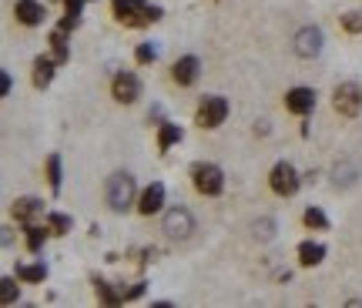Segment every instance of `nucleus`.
<instances>
[{
  "mask_svg": "<svg viewBox=\"0 0 362 308\" xmlns=\"http://www.w3.org/2000/svg\"><path fill=\"white\" fill-rule=\"evenodd\" d=\"M114 17L125 27H148L161 21V7L151 0H114Z\"/></svg>",
  "mask_w": 362,
  "mask_h": 308,
  "instance_id": "f257e3e1",
  "label": "nucleus"
},
{
  "mask_svg": "<svg viewBox=\"0 0 362 308\" xmlns=\"http://www.w3.org/2000/svg\"><path fill=\"white\" fill-rule=\"evenodd\" d=\"M107 205L111 211H128L134 205V178H131L128 171H118V175H111L107 178Z\"/></svg>",
  "mask_w": 362,
  "mask_h": 308,
  "instance_id": "f03ea898",
  "label": "nucleus"
},
{
  "mask_svg": "<svg viewBox=\"0 0 362 308\" xmlns=\"http://www.w3.org/2000/svg\"><path fill=\"white\" fill-rule=\"evenodd\" d=\"M191 184H195L198 195H218V191L225 188V175H222L218 164H211V161H198V164L191 168Z\"/></svg>",
  "mask_w": 362,
  "mask_h": 308,
  "instance_id": "7ed1b4c3",
  "label": "nucleus"
},
{
  "mask_svg": "<svg viewBox=\"0 0 362 308\" xmlns=\"http://www.w3.org/2000/svg\"><path fill=\"white\" fill-rule=\"evenodd\" d=\"M332 107H336L342 118H356L362 111V87L356 80H345V84H339L336 94H332Z\"/></svg>",
  "mask_w": 362,
  "mask_h": 308,
  "instance_id": "20e7f679",
  "label": "nucleus"
},
{
  "mask_svg": "<svg viewBox=\"0 0 362 308\" xmlns=\"http://www.w3.org/2000/svg\"><path fill=\"white\" fill-rule=\"evenodd\" d=\"M228 118V101L225 98H218V94H211V98H205V101L198 104V114H195V124L198 128H218L222 121Z\"/></svg>",
  "mask_w": 362,
  "mask_h": 308,
  "instance_id": "39448f33",
  "label": "nucleus"
},
{
  "mask_svg": "<svg viewBox=\"0 0 362 308\" xmlns=\"http://www.w3.org/2000/svg\"><path fill=\"white\" fill-rule=\"evenodd\" d=\"M268 184H272V191H275V195L292 198V195L299 191V171H295L288 161H279V164L272 168V175H268Z\"/></svg>",
  "mask_w": 362,
  "mask_h": 308,
  "instance_id": "423d86ee",
  "label": "nucleus"
},
{
  "mask_svg": "<svg viewBox=\"0 0 362 308\" xmlns=\"http://www.w3.org/2000/svg\"><path fill=\"white\" fill-rule=\"evenodd\" d=\"M111 94H114V101L134 104L141 98V80L131 74V71H121V74L114 77V84H111Z\"/></svg>",
  "mask_w": 362,
  "mask_h": 308,
  "instance_id": "0eeeda50",
  "label": "nucleus"
},
{
  "mask_svg": "<svg viewBox=\"0 0 362 308\" xmlns=\"http://www.w3.org/2000/svg\"><path fill=\"white\" fill-rule=\"evenodd\" d=\"M164 231H168L171 238H188V234L195 231V221H191V214H188L184 208H175V211L164 214Z\"/></svg>",
  "mask_w": 362,
  "mask_h": 308,
  "instance_id": "6e6552de",
  "label": "nucleus"
},
{
  "mask_svg": "<svg viewBox=\"0 0 362 308\" xmlns=\"http://www.w3.org/2000/svg\"><path fill=\"white\" fill-rule=\"evenodd\" d=\"M285 107H288L292 114H312V107H315V91H312V87H292V91L285 94Z\"/></svg>",
  "mask_w": 362,
  "mask_h": 308,
  "instance_id": "1a4fd4ad",
  "label": "nucleus"
},
{
  "mask_svg": "<svg viewBox=\"0 0 362 308\" xmlns=\"http://www.w3.org/2000/svg\"><path fill=\"white\" fill-rule=\"evenodd\" d=\"M319 51H322V30H319V27L299 30V37H295V54H299V57H315Z\"/></svg>",
  "mask_w": 362,
  "mask_h": 308,
  "instance_id": "9d476101",
  "label": "nucleus"
},
{
  "mask_svg": "<svg viewBox=\"0 0 362 308\" xmlns=\"http://www.w3.org/2000/svg\"><path fill=\"white\" fill-rule=\"evenodd\" d=\"M161 205H164V184L155 181V184H148V188L141 191L138 211H141V214H155V211H161Z\"/></svg>",
  "mask_w": 362,
  "mask_h": 308,
  "instance_id": "9b49d317",
  "label": "nucleus"
},
{
  "mask_svg": "<svg viewBox=\"0 0 362 308\" xmlns=\"http://www.w3.org/2000/svg\"><path fill=\"white\" fill-rule=\"evenodd\" d=\"M198 71H202L198 57H181V60H175V67H171V77H175V84L188 87V84L198 80Z\"/></svg>",
  "mask_w": 362,
  "mask_h": 308,
  "instance_id": "f8f14e48",
  "label": "nucleus"
},
{
  "mask_svg": "<svg viewBox=\"0 0 362 308\" xmlns=\"http://www.w3.org/2000/svg\"><path fill=\"white\" fill-rule=\"evenodd\" d=\"M14 17L24 27H37L44 21V7H41L37 0H17V3H14Z\"/></svg>",
  "mask_w": 362,
  "mask_h": 308,
  "instance_id": "ddd939ff",
  "label": "nucleus"
},
{
  "mask_svg": "<svg viewBox=\"0 0 362 308\" xmlns=\"http://www.w3.org/2000/svg\"><path fill=\"white\" fill-rule=\"evenodd\" d=\"M54 67H57L54 57H37V60H34V87H37V91H44L54 80Z\"/></svg>",
  "mask_w": 362,
  "mask_h": 308,
  "instance_id": "4468645a",
  "label": "nucleus"
},
{
  "mask_svg": "<svg viewBox=\"0 0 362 308\" xmlns=\"http://www.w3.org/2000/svg\"><path fill=\"white\" fill-rule=\"evenodd\" d=\"M37 214H44V201L41 198H17L14 201V218L17 221H30Z\"/></svg>",
  "mask_w": 362,
  "mask_h": 308,
  "instance_id": "2eb2a0df",
  "label": "nucleus"
},
{
  "mask_svg": "<svg viewBox=\"0 0 362 308\" xmlns=\"http://www.w3.org/2000/svg\"><path fill=\"white\" fill-rule=\"evenodd\" d=\"M51 51H54V60H57V64H67V60H71V47H67V30H64V27L51 30Z\"/></svg>",
  "mask_w": 362,
  "mask_h": 308,
  "instance_id": "dca6fc26",
  "label": "nucleus"
},
{
  "mask_svg": "<svg viewBox=\"0 0 362 308\" xmlns=\"http://www.w3.org/2000/svg\"><path fill=\"white\" fill-rule=\"evenodd\" d=\"M322 258H326V245H319V241H302V245H299V261H302L306 268L319 265Z\"/></svg>",
  "mask_w": 362,
  "mask_h": 308,
  "instance_id": "f3484780",
  "label": "nucleus"
},
{
  "mask_svg": "<svg viewBox=\"0 0 362 308\" xmlns=\"http://www.w3.org/2000/svg\"><path fill=\"white\" fill-rule=\"evenodd\" d=\"M181 138H184V131H181L178 124H161V131H158V148L168 151L171 144H178Z\"/></svg>",
  "mask_w": 362,
  "mask_h": 308,
  "instance_id": "a211bd4d",
  "label": "nucleus"
},
{
  "mask_svg": "<svg viewBox=\"0 0 362 308\" xmlns=\"http://www.w3.org/2000/svg\"><path fill=\"white\" fill-rule=\"evenodd\" d=\"M17 278L21 282H44L47 278V265L37 261V265H17Z\"/></svg>",
  "mask_w": 362,
  "mask_h": 308,
  "instance_id": "6ab92c4d",
  "label": "nucleus"
},
{
  "mask_svg": "<svg viewBox=\"0 0 362 308\" xmlns=\"http://www.w3.org/2000/svg\"><path fill=\"white\" fill-rule=\"evenodd\" d=\"M94 292H98V298H101L104 305H118V302H125V292H114L104 278H94Z\"/></svg>",
  "mask_w": 362,
  "mask_h": 308,
  "instance_id": "aec40b11",
  "label": "nucleus"
},
{
  "mask_svg": "<svg viewBox=\"0 0 362 308\" xmlns=\"http://www.w3.org/2000/svg\"><path fill=\"white\" fill-rule=\"evenodd\" d=\"M81 7H84V0H64V21H61V27L64 30H74V27L81 24Z\"/></svg>",
  "mask_w": 362,
  "mask_h": 308,
  "instance_id": "412c9836",
  "label": "nucleus"
},
{
  "mask_svg": "<svg viewBox=\"0 0 362 308\" xmlns=\"http://www.w3.org/2000/svg\"><path fill=\"white\" fill-rule=\"evenodd\" d=\"M47 228H51V234H67V231L74 228V218L71 214H61V211H51L47 214Z\"/></svg>",
  "mask_w": 362,
  "mask_h": 308,
  "instance_id": "4be33fe9",
  "label": "nucleus"
},
{
  "mask_svg": "<svg viewBox=\"0 0 362 308\" xmlns=\"http://www.w3.org/2000/svg\"><path fill=\"white\" fill-rule=\"evenodd\" d=\"M47 231H51V228H47ZM47 231L37 228V225H27V248H30V252H41V248H44V241H47Z\"/></svg>",
  "mask_w": 362,
  "mask_h": 308,
  "instance_id": "5701e85b",
  "label": "nucleus"
},
{
  "mask_svg": "<svg viewBox=\"0 0 362 308\" xmlns=\"http://www.w3.org/2000/svg\"><path fill=\"white\" fill-rule=\"evenodd\" d=\"M302 221H306V228H315V231H326V228H329V218H326L319 208H309V211L302 214Z\"/></svg>",
  "mask_w": 362,
  "mask_h": 308,
  "instance_id": "b1692460",
  "label": "nucleus"
},
{
  "mask_svg": "<svg viewBox=\"0 0 362 308\" xmlns=\"http://www.w3.org/2000/svg\"><path fill=\"white\" fill-rule=\"evenodd\" d=\"M47 181H51V191H61V154L47 157Z\"/></svg>",
  "mask_w": 362,
  "mask_h": 308,
  "instance_id": "393cba45",
  "label": "nucleus"
},
{
  "mask_svg": "<svg viewBox=\"0 0 362 308\" xmlns=\"http://www.w3.org/2000/svg\"><path fill=\"white\" fill-rule=\"evenodd\" d=\"M17 295H21V288H17L14 278H3V282H0V302H3V305H14Z\"/></svg>",
  "mask_w": 362,
  "mask_h": 308,
  "instance_id": "a878e982",
  "label": "nucleus"
},
{
  "mask_svg": "<svg viewBox=\"0 0 362 308\" xmlns=\"http://www.w3.org/2000/svg\"><path fill=\"white\" fill-rule=\"evenodd\" d=\"M342 27H345L349 34H362V14H356V10L345 14V17H342Z\"/></svg>",
  "mask_w": 362,
  "mask_h": 308,
  "instance_id": "bb28decb",
  "label": "nucleus"
},
{
  "mask_svg": "<svg viewBox=\"0 0 362 308\" xmlns=\"http://www.w3.org/2000/svg\"><path fill=\"white\" fill-rule=\"evenodd\" d=\"M134 57H138V64H155L158 51H155V47H151V44H141V47L134 51Z\"/></svg>",
  "mask_w": 362,
  "mask_h": 308,
  "instance_id": "cd10ccee",
  "label": "nucleus"
},
{
  "mask_svg": "<svg viewBox=\"0 0 362 308\" xmlns=\"http://www.w3.org/2000/svg\"><path fill=\"white\" fill-rule=\"evenodd\" d=\"M141 292H145V282H138V285H131L128 292H125V302H131V298H138V295H141Z\"/></svg>",
  "mask_w": 362,
  "mask_h": 308,
  "instance_id": "c85d7f7f",
  "label": "nucleus"
},
{
  "mask_svg": "<svg viewBox=\"0 0 362 308\" xmlns=\"http://www.w3.org/2000/svg\"><path fill=\"white\" fill-rule=\"evenodd\" d=\"M0 94H3V98L10 94V74H7V71H0Z\"/></svg>",
  "mask_w": 362,
  "mask_h": 308,
  "instance_id": "c756f323",
  "label": "nucleus"
}]
</instances>
